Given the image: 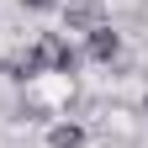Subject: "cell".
<instances>
[{
	"label": "cell",
	"instance_id": "6da1fadb",
	"mask_svg": "<svg viewBox=\"0 0 148 148\" xmlns=\"http://www.w3.org/2000/svg\"><path fill=\"white\" fill-rule=\"evenodd\" d=\"M32 58H37V74H42V69H53V74H74V64H79V53H74L69 42H64V37H42V42H37L32 48Z\"/></svg>",
	"mask_w": 148,
	"mask_h": 148
},
{
	"label": "cell",
	"instance_id": "7a4b0ae2",
	"mask_svg": "<svg viewBox=\"0 0 148 148\" xmlns=\"http://www.w3.org/2000/svg\"><path fill=\"white\" fill-rule=\"evenodd\" d=\"M116 48H122V37L111 32V27H90V58L111 64V58H116Z\"/></svg>",
	"mask_w": 148,
	"mask_h": 148
},
{
	"label": "cell",
	"instance_id": "3957f363",
	"mask_svg": "<svg viewBox=\"0 0 148 148\" xmlns=\"http://www.w3.org/2000/svg\"><path fill=\"white\" fill-rule=\"evenodd\" d=\"M53 148H79L85 143V132H79V127H74V122H64V127H53V138H48Z\"/></svg>",
	"mask_w": 148,
	"mask_h": 148
},
{
	"label": "cell",
	"instance_id": "277c9868",
	"mask_svg": "<svg viewBox=\"0 0 148 148\" xmlns=\"http://www.w3.org/2000/svg\"><path fill=\"white\" fill-rule=\"evenodd\" d=\"M69 27H95V0H74L69 5Z\"/></svg>",
	"mask_w": 148,
	"mask_h": 148
},
{
	"label": "cell",
	"instance_id": "5b68a950",
	"mask_svg": "<svg viewBox=\"0 0 148 148\" xmlns=\"http://www.w3.org/2000/svg\"><path fill=\"white\" fill-rule=\"evenodd\" d=\"M27 5H32V11H48V5H53V0H27Z\"/></svg>",
	"mask_w": 148,
	"mask_h": 148
},
{
	"label": "cell",
	"instance_id": "8992f818",
	"mask_svg": "<svg viewBox=\"0 0 148 148\" xmlns=\"http://www.w3.org/2000/svg\"><path fill=\"white\" fill-rule=\"evenodd\" d=\"M79 148H85V143H79Z\"/></svg>",
	"mask_w": 148,
	"mask_h": 148
}]
</instances>
